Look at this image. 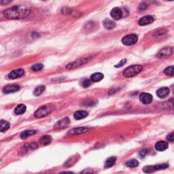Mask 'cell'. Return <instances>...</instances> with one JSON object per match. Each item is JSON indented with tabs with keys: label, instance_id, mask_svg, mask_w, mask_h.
Returning a JSON list of instances; mask_svg holds the SVG:
<instances>
[{
	"label": "cell",
	"instance_id": "obj_1",
	"mask_svg": "<svg viewBox=\"0 0 174 174\" xmlns=\"http://www.w3.org/2000/svg\"><path fill=\"white\" fill-rule=\"evenodd\" d=\"M32 12L30 8L25 5H14L3 12V15L8 19H23L29 16Z\"/></svg>",
	"mask_w": 174,
	"mask_h": 174
},
{
	"label": "cell",
	"instance_id": "obj_2",
	"mask_svg": "<svg viewBox=\"0 0 174 174\" xmlns=\"http://www.w3.org/2000/svg\"><path fill=\"white\" fill-rule=\"evenodd\" d=\"M143 67L141 65H133L129 66L123 71V76L125 78H131L138 75L142 70Z\"/></svg>",
	"mask_w": 174,
	"mask_h": 174
},
{
	"label": "cell",
	"instance_id": "obj_3",
	"mask_svg": "<svg viewBox=\"0 0 174 174\" xmlns=\"http://www.w3.org/2000/svg\"><path fill=\"white\" fill-rule=\"evenodd\" d=\"M55 109V107L52 105H47L42 106L39 109L37 110L34 114V116L37 119H41V118L45 117L51 114Z\"/></svg>",
	"mask_w": 174,
	"mask_h": 174
},
{
	"label": "cell",
	"instance_id": "obj_4",
	"mask_svg": "<svg viewBox=\"0 0 174 174\" xmlns=\"http://www.w3.org/2000/svg\"><path fill=\"white\" fill-rule=\"evenodd\" d=\"M169 167V165L167 163H162L159 164V165H148L146 166L143 168V171L144 173L150 174L154 172L160 171V170L165 169Z\"/></svg>",
	"mask_w": 174,
	"mask_h": 174
},
{
	"label": "cell",
	"instance_id": "obj_5",
	"mask_svg": "<svg viewBox=\"0 0 174 174\" xmlns=\"http://www.w3.org/2000/svg\"><path fill=\"white\" fill-rule=\"evenodd\" d=\"M125 12H128L125 10L124 8H114L112 10L110 15L115 20H120V19L123 18V16H126L127 15L125 14Z\"/></svg>",
	"mask_w": 174,
	"mask_h": 174
},
{
	"label": "cell",
	"instance_id": "obj_6",
	"mask_svg": "<svg viewBox=\"0 0 174 174\" xmlns=\"http://www.w3.org/2000/svg\"><path fill=\"white\" fill-rule=\"evenodd\" d=\"M138 36H136L135 34H129L124 37L122 42H123V44H125V45L131 46L135 44L138 42Z\"/></svg>",
	"mask_w": 174,
	"mask_h": 174
},
{
	"label": "cell",
	"instance_id": "obj_7",
	"mask_svg": "<svg viewBox=\"0 0 174 174\" xmlns=\"http://www.w3.org/2000/svg\"><path fill=\"white\" fill-rule=\"evenodd\" d=\"M89 58H86V59H78L76 60V61L72 62V63H69L67 65V69H75L77 68V67H80L81 65L85 64L87 62L89 61Z\"/></svg>",
	"mask_w": 174,
	"mask_h": 174
},
{
	"label": "cell",
	"instance_id": "obj_8",
	"mask_svg": "<svg viewBox=\"0 0 174 174\" xmlns=\"http://www.w3.org/2000/svg\"><path fill=\"white\" fill-rule=\"evenodd\" d=\"M90 128L89 127H78V128H75L71 129V130L69 131L68 132V135H80V134H83V133H85L88 131H90Z\"/></svg>",
	"mask_w": 174,
	"mask_h": 174
},
{
	"label": "cell",
	"instance_id": "obj_9",
	"mask_svg": "<svg viewBox=\"0 0 174 174\" xmlns=\"http://www.w3.org/2000/svg\"><path fill=\"white\" fill-rule=\"evenodd\" d=\"M69 123H70V120L69 118H64V119L60 120L55 124L54 128L55 129H63L67 128L69 126Z\"/></svg>",
	"mask_w": 174,
	"mask_h": 174
},
{
	"label": "cell",
	"instance_id": "obj_10",
	"mask_svg": "<svg viewBox=\"0 0 174 174\" xmlns=\"http://www.w3.org/2000/svg\"><path fill=\"white\" fill-rule=\"evenodd\" d=\"M24 74H25V71L23 70V69H18L12 71L8 75V78L10 79H16L23 76H24Z\"/></svg>",
	"mask_w": 174,
	"mask_h": 174
},
{
	"label": "cell",
	"instance_id": "obj_11",
	"mask_svg": "<svg viewBox=\"0 0 174 174\" xmlns=\"http://www.w3.org/2000/svg\"><path fill=\"white\" fill-rule=\"evenodd\" d=\"M140 99L143 104L146 105V104H150L152 103L153 97L150 94L147 93V92H142L140 96Z\"/></svg>",
	"mask_w": 174,
	"mask_h": 174
},
{
	"label": "cell",
	"instance_id": "obj_12",
	"mask_svg": "<svg viewBox=\"0 0 174 174\" xmlns=\"http://www.w3.org/2000/svg\"><path fill=\"white\" fill-rule=\"evenodd\" d=\"M20 89V86L16 84H10L8 86H5L3 88V92L5 94H9L11 92H16Z\"/></svg>",
	"mask_w": 174,
	"mask_h": 174
},
{
	"label": "cell",
	"instance_id": "obj_13",
	"mask_svg": "<svg viewBox=\"0 0 174 174\" xmlns=\"http://www.w3.org/2000/svg\"><path fill=\"white\" fill-rule=\"evenodd\" d=\"M154 22V18L152 17V16H150V15H148V16H145L144 17H142V18H140L139 20L138 24L140 25V26H144V25H147L151 24L152 23Z\"/></svg>",
	"mask_w": 174,
	"mask_h": 174
},
{
	"label": "cell",
	"instance_id": "obj_14",
	"mask_svg": "<svg viewBox=\"0 0 174 174\" xmlns=\"http://www.w3.org/2000/svg\"><path fill=\"white\" fill-rule=\"evenodd\" d=\"M173 53V49L171 47H166L164 48L160 51L158 54V56L159 57H165L167 56L171 55Z\"/></svg>",
	"mask_w": 174,
	"mask_h": 174
},
{
	"label": "cell",
	"instance_id": "obj_15",
	"mask_svg": "<svg viewBox=\"0 0 174 174\" xmlns=\"http://www.w3.org/2000/svg\"><path fill=\"white\" fill-rule=\"evenodd\" d=\"M168 148V143L165 141H160L155 144V149L157 151H164Z\"/></svg>",
	"mask_w": 174,
	"mask_h": 174
},
{
	"label": "cell",
	"instance_id": "obj_16",
	"mask_svg": "<svg viewBox=\"0 0 174 174\" xmlns=\"http://www.w3.org/2000/svg\"><path fill=\"white\" fill-rule=\"evenodd\" d=\"M156 94H157L158 97L161 99L165 98L169 94V89L167 87H163V88H160L157 90Z\"/></svg>",
	"mask_w": 174,
	"mask_h": 174
},
{
	"label": "cell",
	"instance_id": "obj_17",
	"mask_svg": "<svg viewBox=\"0 0 174 174\" xmlns=\"http://www.w3.org/2000/svg\"><path fill=\"white\" fill-rule=\"evenodd\" d=\"M88 116V113L86 111H82V110H79L74 113L73 117L76 120H81L86 118Z\"/></svg>",
	"mask_w": 174,
	"mask_h": 174
},
{
	"label": "cell",
	"instance_id": "obj_18",
	"mask_svg": "<svg viewBox=\"0 0 174 174\" xmlns=\"http://www.w3.org/2000/svg\"><path fill=\"white\" fill-rule=\"evenodd\" d=\"M26 106L24 104H19L15 108L14 112L17 115H21L26 112Z\"/></svg>",
	"mask_w": 174,
	"mask_h": 174
},
{
	"label": "cell",
	"instance_id": "obj_19",
	"mask_svg": "<svg viewBox=\"0 0 174 174\" xmlns=\"http://www.w3.org/2000/svg\"><path fill=\"white\" fill-rule=\"evenodd\" d=\"M103 26L105 27V28L108 30H111L115 27L116 24L114 21L109 20V19H105L103 21Z\"/></svg>",
	"mask_w": 174,
	"mask_h": 174
},
{
	"label": "cell",
	"instance_id": "obj_20",
	"mask_svg": "<svg viewBox=\"0 0 174 174\" xmlns=\"http://www.w3.org/2000/svg\"><path fill=\"white\" fill-rule=\"evenodd\" d=\"M116 161V158L114 157V156H112V157H110L109 158H108L106 160L105 163V168L106 169H108V168H110L112 167H113L114 165V164Z\"/></svg>",
	"mask_w": 174,
	"mask_h": 174
},
{
	"label": "cell",
	"instance_id": "obj_21",
	"mask_svg": "<svg viewBox=\"0 0 174 174\" xmlns=\"http://www.w3.org/2000/svg\"><path fill=\"white\" fill-rule=\"evenodd\" d=\"M52 142V138L50 135H44L40 138V142L44 146H47V145L50 144Z\"/></svg>",
	"mask_w": 174,
	"mask_h": 174
},
{
	"label": "cell",
	"instance_id": "obj_22",
	"mask_svg": "<svg viewBox=\"0 0 174 174\" xmlns=\"http://www.w3.org/2000/svg\"><path fill=\"white\" fill-rule=\"evenodd\" d=\"M36 131L35 130H27L23 131V132L21 134V138L23 139V140H25V139L29 138V137L32 136V135H34V134H36Z\"/></svg>",
	"mask_w": 174,
	"mask_h": 174
},
{
	"label": "cell",
	"instance_id": "obj_23",
	"mask_svg": "<svg viewBox=\"0 0 174 174\" xmlns=\"http://www.w3.org/2000/svg\"><path fill=\"white\" fill-rule=\"evenodd\" d=\"M103 74H102L101 73H95L90 77V79L92 82H97L101 81L103 78Z\"/></svg>",
	"mask_w": 174,
	"mask_h": 174
},
{
	"label": "cell",
	"instance_id": "obj_24",
	"mask_svg": "<svg viewBox=\"0 0 174 174\" xmlns=\"http://www.w3.org/2000/svg\"><path fill=\"white\" fill-rule=\"evenodd\" d=\"M10 128V123L8 122L1 120V123H0V131L1 132H4L7 131Z\"/></svg>",
	"mask_w": 174,
	"mask_h": 174
},
{
	"label": "cell",
	"instance_id": "obj_25",
	"mask_svg": "<svg viewBox=\"0 0 174 174\" xmlns=\"http://www.w3.org/2000/svg\"><path fill=\"white\" fill-rule=\"evenodd\" d=\"M125 164L129 168H134L137 167L139 165V162L136 159H132L128 160Z\"/></svg>",
	"mask_w": 174,
	"mask_h": 174
},
{
	"label": "cell",
	"instance_id": "obj_26",
	"mask_svg": "<svg viewBox=\"0 0 174 174\" xmlns=\"http://www.w3.org/2000/svg\"><path fill=\"white\" fill-rule=\"evenodd\" d=\"M44 90H45V86H37L36 88H35V90L34 91V95L40 96V95H42V93H43Z\"/></svg>",
	"mask_w": 174,
	"mask_h": 174
},
{
	"label": "cell",
	"instance_id": "obj_27",
	"mask_svg": "<svg viewBox=\"0 0 174 174\" xmlns=\"http://www.w3.org/2000/svg\"><path fill=\"white\" fill-rule=\"evenodd\" d=\"M164 73H165V74L167 75V76H173L174 66H170L167 67V68L164 70Z\"/></svg>",
	"mask_w": 174,
	"mask_h": 174
},
{
	"label": "cell",
	"instance_id": "obj_28",
	"mask_svg": "<svg viewBox=\"0 0 174 174\" xmlns=\"http://www.w3.org/2000/svg\"><path fill=\"white\" fill-rule=\"evenodd\" d=\"M43 68V65L41 63H38V64H35L32 67V69L34 71H38L42 70Z\"/></svg>",
	"mask_w": 174,
	"mask_h": 174
},
{
	"label": "cell",
	"instance_id": "obj_29",
	"mask_svg": "<svg viewBox=\"0 0 174 174\" xmlns=\"http://www.w3.org/2000/svg\"><path fill=\"white\" fill-rule=\"evenodd\" d=\"M148 150H147V149H142V150H140V151L139 152V155H140V157L144 158L145 156L148 154Z\"/></svg>",
	"mask_w": 174,
	"mask_h": 174
},
{
	"label": "cell",
	"instance_id": "obj_30",
	"mask_svg": "<svg viewBox=\"0 0 174 174\" xmlns=\"http://www.w3.org/2000/svg\"><path fill=\"white\" fill-rule=\"evenodd\" d=\"M93 173H94L93 169H91V168H87V169H85L83 170V171L81 172L80 174H93Z\"/></svg>",
	"mask_w": 174,
	"mask_h": 174
},
{
	"label": "cell",
	"instance_id": "obj_31",
	"mask_svg": "<svg viewBox=\"0 0 174 174\" xmlns=\"http://www.w3.org/2000/svg\"><path fill=\"white\" fill-rule=\"evenodd\" d=\"M82 85L84 88H87V87L90 86L91 85V80H85L83 81Z\"/></svg>",
	"mask_w": 174,
	"mask_h": 174
},
{
	"label": "cell",
	"instance_id": "obj_32",
	"mask_svg": "<svg viewBox=\"0 0 174 174\" xmlns=\"http://www.w3.org/2000/svg\"><path fill=\"white\" fill-rule=\"evenodd\" d=\"M167 140L169 142H174V132L171 133L167 136Z\"/></svg>",
	"mask_w": 174,
	"mask_h": 174
},
{
	"label": "cell",
	"instance_id": "obj_33",
	"mask_svg": "<svg viewBox=\"0 0 174 174\" xmlns=\"http://www.w3.org/2000/svg\"><path fill=\"white\" fill-rule=\"evenodd\" d=\"M127 63V59H123L121 60V61L119 62L118 64H116L115 65V67H122L123 65H124L125 64V63Z\"/></svg>",
	"mask_w": 174,
	"mask_h": 174
},
{
	"label": "cell",
	"instance_id": "obj_34",
	"mask_svg": "<svg viewBox=\"0 0 174 174\" xmlns=\"http://www.w3.org/2000/svg\"><path fill=\"white\" fill-rule=\"evenodd\" d=\"M146 8H147V5H146V3H141V4H140V8H139V10H140L143 11V10H144L146 9Z\"/></svg>",
	"mask_w": 174,
	"mask_h": 174
},
{
	"label": "cell",
	"instance_id": "obj_35",
	"mask_svg": "<svg viewBox=\"0 0 174 174\" xmlns=\"http://www.w3.org/2000/svg\"><path fill=\"white\" fill-rule=\"evenodd\" d=\"M60 174H73V173L71 171H63V172H61Z\"/></svg>",
	"mask_w": 174,
	"mask_h": 174
},
{
	"label": "cell",
	"instance_id": "obj_36",
	"mask_svg": "<svg viewBox=\"0 0 174 174\" xmlns=\"http://www.w3.org/2000/svg\"><path fill=\"white\" fill-rule=\"evenodd\" d=\"M173 104H174V100H173Z\"/></svg>",
	"mask_w": 174,
	"mask_h": 174
}]
</instances>
